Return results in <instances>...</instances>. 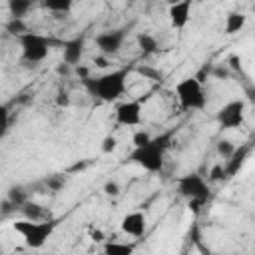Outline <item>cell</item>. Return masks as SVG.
I'll return each mask as SVG.
<instances>
[{
  "label": "cell",
  "instance_id": "obj_1",
  "mask_svg": "<svg viewBox=\"0 0 255 255\" xmlns=\"http://www.w3.org/2000/svg\"><path fill=\"white\" fill-rule=\"evenodd\" d=\"M129 68H120V70H112L106 72L98 78H86L82 80L86 92L90 96H94L96 100L102 102H116L120 96H124L126 92V80H128Z\"/></svg>",
  "mask_w": 255,
  "mask_h": 255
},
{
  "label": "cell",
  "instance_id": "obj_2",
  "mask_svg": "<svg viewBox=\"0 0 255 255\" xmlns=\"http://www.w3.org/2000/svg\"><path fill=\"white\" fill-rule=\"evenodd\" d=\"M173 131H163L155 137H151L145 145L141 147H133V151L129 153V161H133L135 165H139L141 169L149 171V173H159L163 169V159H165V151L171 143Z\"/></svg>",
  "mask_w": 255,
  "mask_h": 255
},
{
  "label": "cell",
  "instance_id": "obj_3",
  "mask_svg": "<svg viewBox=\"0 0 255 255\" xmlns=\"http://www.w3.org/2000/svg\"><path fill=\"white\" fill-rule=\"evenodd\" d=\"M14 231L22 237L24 245L30 249H40L46 245V241L52 237L56 223L50 221H28V219H18L14 221Z\"/></svg>",
  "mask_w": 255,
  "mask_h": 255
},
{
  "label": "cell",
  "instance_id": "obj_4",
  "mask_svg": "<svg viewBox=\"0 0 255 255\" xmlns=\"http://www.w3.org/2000/svg\"><path fill=\"white\" fill-rule=\"evenodd\" d=\"M175 98L183 110H203L207 104V96L203 92V84L193 76V78H183L181 82L175 84L173 88Z\"/></svg>",
  "mask_w": 255,
  "mask_h": 255
},
{
  "label": "cell",
  "instance_id": "obj_5",
  "mask_svg": "<svg viewBox=\"0 0 255 255\" xmlns=\"http://www.w3.org/2000/svg\"><path fill=\"white\" fill-rule=\"evenodd\" d=\"M20 42V50H22V58L30 64H38L42 60H46L54 40L44 36V34H38V32H26L18 38Z\"/></svg>",
  "mask_w": 255,
  "mask_h": 255
},
{
  "label": "cell",
  "instance_id": "obj_6",
  "mask_svg": "<svg viewBox=\"0 0 255 255\" xmlns=\"http://www.w3.org/2000/svg\"><path fill=\"white\" fill-rule=\"evenodd\" d=\"M177 193L181 197H185L187 201L197 199V201H203V203H207V199L211 195L207 181L199 173H185V175L177 177Z\"/></svg>",
  "mask_w": 255,
  "mask_h": 255
},
{
  "label": "cell",
  "instance_id": "obj_7",
  "mask_svg": "<svg viewBox=\"0 0 255 255\" xmlns=\"http://www.w3.org/2000/svg\"><path fill=\"white\" fill-rule=\"evenodd\" d=\"M245 120V102L243 100H231L217 112V122L223 129L239 128Z\"/></svg>",
  "mask_w": 255,
  "mask_h": 255
},
{
  "label": "cell",
  "instance_id": "obj_8",
  "mask_svg": "<svg viewBox=\"0 0 255 255\" xmlns=\"http://www.w3.org/2000/svg\"><path fill=\"white\" fill-rule=\"evenodd\" d=\"M124 40H126L124 30H108V32H102L96 36V46H98L100 54L108 58V56H114L120 52Z\"/></svg>",
  "mask_w": 255,
  "mask_h": 255
},
{
  "label": "cell",
  "instance_id": "obj_9",
  "mask_svg": "<svg viewBox=\"0 0 255 255\" xmlns=\"http://www.w3.org/2000/svg\"><path fill=\"white\" fill-rule=\"evenodd\" d=\"M116 122L120 126H137L141 122V104L137 100L122 102L116 108Z\"/></svg>",
  "mask_w": 255,
  "mask_h": 255
},
{
  "label": "cell",
  "instance_id": "obj_10",
  "mask_svg": "<svg viewBox=\"0 0 255 255\" xmlns=\"http://www.w3.org/2000/svg\"><path fill=\"white\" fill-rule=\"evenodd\" d=\"M145 227H147V219L141 211H129L120 221V229L129 237H141L145 233Z\"/></svg>",
  "mask_w": 255,
  "mask_h": 255
},
{
  "label": "cell",
  "instance_id": "obj_11",
  "mask_svg": "<svg viewBox=\"0 0 255 255\" xmlns=\"http://www.w3.org/2000/svg\"><path fill=\"white\" fill-rule=\"evenodd\" d=\"M82 56H84V38L82 36L62 42V62L64 64L76 68V66H80Z\"/></svg>",
  "mask_w": 255,
  "mask_h": 255
},
{
  "label": "cell",
  "instance_id": "obj_12",
  "mask_svg": "<svg viewBox=\"0 0 255 255\" xmlns=\"http://www.w3.org/2000/svg\"><path fill=\"white\" fill-rule=\"evenodd\" d=\"M249 151H251V145L249 143H243L239 147H235V151L225 159L223 163V171H225V177H233L239 173V169L243 167L245 159L249 157Z\"/></svg>",
  "mask_w": 255,
  "mask_h": 255
},
{
  "label": "cell",
  "instance_id": "obj_13",
  "mask_svg": "<svg viewBox=\"0 0 255 255\" xmlns=\"http://www.w3.org/2000/svg\"><path fill=\"white\" fill-rule=\"evenodd\" d=\"M167 16H169V22L175 30H181L187 26L189 22V16H191V2L189 0H183V2H175L169 6L167 10Z\"/></svg>",
  "mask_w": 255,
  "mask_h": 255
},
{
  "label": "cell",
  "instance_id": "obj_14",
  "mask_svg": "<svg viewBox=\"0 0 255 255\" xmlns=\"http://www.w3.org/2000/svg\"><path fill=\"white\" fill-rule=\"evenodd\" d=\"M22 215H24V219H28V221H50V211L44 207V205H40V203H36V201H26L20 209H18Z\"/></svg>",
  "mask_w": 255,
  "mask_h": 255
},
{
  "label": "cell",
  "instance_id": "obj_15",
  "mask_svg": "<svg viewBox=\"0 0 255 255\" xmlns=\"http://www.w3.org/2000/svg\"><path fill=\"white\" fill-rule=\"evenodd\" d=\"M135 243H124V241H106L104 243V255H133Z\"/></svg>",
  "mask_w": 255,
  "mask_h": 255
},
{
  "label": "cell",
  "instance_id": "obj_16",
  "mask_svg": "<svg viewBox=\"0 0 255 255\" xmlns=\"http://www.w3.org/2000/svg\"><path fill=\"white\" fill-rule=\"evenodd\" d=\"M135 42H137V48L143 52V54H155L159 50V44L155 40V36L147 34V32H139L135 36Z\"/></svg>",
  "mask_w": 255,
  "mask_h": 255
},
{
  "label": "cell",
  "instance_id": "obj_17",
  "mask_svg": "<svg viewBox=\"0 0 255 255\" xmlns=\"http://www.w3.org/2000/svg\"><path fill=\"white\" fill-rule=\"evenodd\" d=\"M245 14H241V12H229L227 14V18H225V34H235V32H239L243 26H245Z\"/></svg>",
  "mask_w": 255,
  "mask_h": 255
},
{
  "label": "cell",
  "instance_id": "obj_18",
  "mask_svg": "<svg viewBox=\"0 0 255 255\" xmlns=\"http://www.w3.org/2000/svg\"><path fill=\"white\" fill-rule=\"evenodd\" d=\"M32 10V2L30 0H10L8 2V12H10V18H22Z\"/></svg>",
  "mask_w": 255,
  "mask_h": 255
},
{
  "label": "cell",
  "instance_id": "obj_19",
  "mask_svg": "<svg viewBox=\"0 0 255 255\" xmlns=\"http://www.w3.org/2000/svg\"><path fill=\"white\" fill-rule=\"evenodd\" d=\"M6 199H8V201L16 207V211H18L30 197H28V191H26L22 185H12V187L8 189V197H6Z\"/></svg>",
  "mask_w": 255,
  "mask_h": 255
},
{
  "label": "cell",
  "instance_id": "obj_20",
  "mask_svg": "<svg viewBox=\"0 0 255 255\" xmlns=\"http://www.w3.org/2000/svg\"><path fill=\"white\" fill-rule=\"evenodd\" d=\"M4 28H6V32H8L10 36H16V38H20L22 34L28 32V26H26V22H24L22 18H10Z\"/></svg>",
  "mask_w": 255,
  "mask_h": 255
},
{
  "label": "cell",
  "instance_id": "obj_21",
  "mask_svg": "<svg viewBox=\"0 0 255 255\" xmlns=\"http://www.w3.org/2000/svg\"><path fill=\"white\" fill-rule=\"evenodd\" d=\"M46 10L54 12V14H68L72 10V2L70 0H48L42 4Z\"/></svg>",
  "mask_w": 255,
  "mask_h": 255
},
{
  "label": "cell",
  "instance_id": "obj_22",
  "mask_svg": "<svg viewBox=\"0 0 255 255\" xmlns=\"http://www.w3.org/2000/svg\"><path fill=\"white\" fill-rule=\"evenodd\" d=\"M135 72L139 76H143L145 80H151V82H163V74L157 70V68H151V66H137Z\"/></svg>",
  "mask_w": 255,
  "mask_h": 255
},
{
  "label": "cell",
  "instance_id": "obj_23",
  "mask_svg": "<svg viewBox=\"0 0 255 255\" xmlns=\"http://www.w3.org/2000/svg\"><path fill=\"white\" fill-rule=\"evenodd\" d=\"M44 183H46V187L50 191H60L66 185V175L64 173H52V175H48L44 179Z\"/></svg>",
  "mask_w": 255,
  "mask_h": 255
},
{
  "label": "cell",
  "instance_id": "obj_24",
  "mask_svg": "<svg viewBox=\"0 0 255 255\" xmlns=\"http://www.w3.org/2000/svg\"><path fill=\"white\" fill-rule=\"evenodd\" d=\"M233 151H235V145H233L229 139H219V141H217V153H219L223 159H227Z\"/></svg>",
  "mask_w": 255,
  "mask_h": 255
},
{
  "label": "cell",
  "instance_id": "obj_25",
  "mask_svg": "<svg viewBox=\"0 0 255 255\" xmlns=\"http://www.w3.org/2000/svg\"><path fill=\"white\" fill-rule=\"evenodd\" d=\"M149 139H151V135H149L147 131L139 129V131H135V133H133V137H131V143H133V147H141V145H145Z\"/></svg>",
  "mask_w": 255,
  "mask_h": 255
},
{
  "label": "cell",
  "instance_id": "obj_26",
  "mask_svg": "<svg viewBox=\"0 0 255 255\" xmlns=\"http://www.w3.org/2000/svg\"><path fill=\"white\" fill-rule=\"evenodd\" d=\"M116 147H118V139H116L114 135H106V137L102 139V151H104V153H112Z\"/></svg>",
  "mask_w": 255,
  "mask_h": 255
},
{
  "label": "cell",
  "instance_id": "obj_27",
  "mask_svg": "<svg viewBox=\"0 0 255 255\" xmlns=\"http://www.w3.org/2000/svg\"><path fill=\"white\" fill-rule=\"evenodd\" d=\"M8 126H10V110H8V106L0 104V129L6 131Z\"/></svg>",
  "mask_w": 255,
  "mask_h": 255
},
{
  "label": "cell",
  "instance_id": "obj_28",
  "mask_svg": "<svg viewBox=\"0 0 255 255\" xmlns=\"http://www.w3.org/2000/svg\"><path fill=\"white\" fill-rule=\"evenodd\" d=\"M221 179H225V171H223V163H217L209 171V181H221Z\"/></svg>",
  "mask_w": 255,
  "mask_h": 255
},
{
  "label": "cell",
  "instance_id": "obj_29",
  "mask_svg": "<svg viewBox=\"0 0 255 255\" xmlns=\"http://www.w3.org/2000/svg\"><path fill=\"white\" fill-rule=\"evenodd\" d=\"M104 193L110 195V197H116V195H120V185H118L116 181H108V183L104 185Z\"/></svg>",
  "mask_w": 255,
  "mask_h": 255
},
{
  "label": "cell",
  "instance_id": "obj_30",
  "mask_svg": "<svg viewBox=\"0 0 255 255\" xmlns=\"http://www.w3.org/2000/svg\"><path fill=\"white\" fill-rule=\"evenodd\" d=\"M56 104H58V106H68V104H70V98H68V94H66V92H58Z\"/></svg>",
  "mask_w": 255,
  "mask_h": 255
},
{
  "label": "cell",
  "instance_id": "obj_31",
  "mask_svg": "<svg viewBox=\"0 0 255 255\" xmlns=\"http://www.w3.org/2000/svg\"><path fill=\"white\" fill-rule=\"evenodd\" d=\"M90 237H92L94 243H102V241H104V231H102V229H94V231L90 233Z\"/></svg>",
  "mask_w": 255,
  "mask_h": 255
},
{
  "label": "cell",
  "instance_id": "obj_32",
  "mask_svg": "<svg viewBox=\"0 0 255 255\" xmlns=\"http://www.w3.org/2000/svg\"><path fill=\"white\" fill-rule=\"evenodd\" d=\"M56 72H58L60 76H68V74L72 72V66H68V64H64V62H62V64H58Z\"/></svg>",
  "mask_w": 255,
  "mask_h": 255
},
{
  "label": "cell",
  "instance_id": "obj_33",
  "mask_svg": "<svg viewBox=\"0 0 255 255\" xmlns=\"http://www.w3.org/2000/svg\"><path fill=\"white\" fill-rule=\"evenodd\" d=\"M0 211H2L4 215H8V213H12V211H16V207H14V205H12V203H10L8 199H6V201H4L2 205H0Z\"/></svg>",
  "mask_w": 255,
  "mask_h": 255
},
{
  "label": "cell",
  "instance_id": "obj_34",
  "mask_svg": "<svg viewBox=\"0 0 255 255\" xmlns=\"http://www.w3.org/2000/svg\"><path fill=\"white\" fill-rule=\"evenodd\" d=\"M76 74L80 76V80L90 78V70H88V68H84V66H76Z\"/></svg>",
  "mask_w": 255,
  "mask_h": 255
},
{
  "label": "cell",
  "instance_id": "obj_35",
  "mask_svg": "<svg viewBox=\"0 0 255 255\" xmlns=\"http://www.w3.org/2000/svg\"><path fill=\"white\" fill-rule=\"evenodd\" d=\"M94 64H96L98 68H106V66H108V58L100 54V56H96V58H94Z\"/></svg>",
  "mask_w": 255,
  "mask_h": 255
},
{
  "label": "cell",
  "instance_id": "obj_36",
  "mask_svg": "<svg viewBox=\"0 0 255 255\" xmlns=\"http://www.w3.org/2000/svg\"><path fill=\"white\" fill-rule=\"evenodd\" d=\"M229 62H231V68H233V70H241V64H239V58H237V56H231Z\"/></svg>",
  "mask_w": 255,
  "mask_h": 255
},
{
  "label": "cell",
  "instance_id": "obj_37",
  "mask_svg": "<svg viewBox=\"0 0 255 255\" xmlns=\"http://www.w3.org/2000/svg\"><path fill=\"white\" fill-rule=\"evenodd\" d=\"M86 165H88L86 161H82V163H76V165H72V167H70V173H74V171H80V169H84Z\"/></svg>",
  "mask_w": 255,
  "mask_h": 255
},
{
  "label": "cell",
  "instance_id": "obj_38",
  "mask_svg": "<svg viewBox=\"0 0 255 255\" xmlns=\"http://www.w3.org/2000/svg\"><path fill=\"white\" fill-rule=\"evenodd\" d=\"M4 135H6V131H4V129H0V141H2V137H4Z\"/></svg>",
  "mask_w": 255,
  "mask_h": 255
},
{
  "label": "cell",
  "instance_id": "obj_39",
  "mask_svg": "<svg viewBox=\"0 0 255 255\" xmlns=\"http://www.w3.org/2000/svg\"><path fill=\"white\" fill-rule=\"evenodd\" d=\"M0 255H2V245H0Z\"/></svg>",
  "mask_w": 255,
  "mask_h": 255
}]
</instances>
